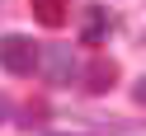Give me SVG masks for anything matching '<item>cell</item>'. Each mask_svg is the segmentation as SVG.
<instances>
[{
    "label": "cell",
    "instance_id": "1",
    "mask_svg": "<svg viewBox=\"0 0 146 136\" xmlns=\"http://www.w3.org/2000/svg\"><path fill=\"white\" fill-rule=\"evenodd\" d=\"M0 66L10 75H33L38 70V42L24 33H5L0 38Z\"/></svg>",
    "mask_w": 146,
    "mask_h": 136
},
{
    "label": "cell",
    "instance_id": "2",
    "mask_svg": "<svg viewBox=\"0 0 146 136\" xmlns=\"http://www.w3.org/2000/svg\"><path fill=\"white\" fill-rule=\"evenodd\" d=\"M38 70L52 80V85H71V80H80V61L71 47H42L38 52Z\"/></svg>",
    "mask_w": 146,
    "mask_h": 136
},
{
    "label": "cell",
    "instance_id": "3",
    "mask_svg": "<svg viewBox=\"0 0 146 136\" xmlns=\"http://www.w3.org/2000/svg\"><path fill=\"white\" fill-rule=\"evenodd\" d=\"M80 80H85L90 94H108L113 80H118V61H113V57H94L85 70H80Z\"/></svg>",
    "mask_w": 146,
    "mask_h": 136
},
{
    "label": "cell",
    "instance_id": "4",
    "mask_svg": "<svg viewBox=\"0 0 146 136\" xmlns=\"http://www.w3.org/2000/svg\"><path fill=\"white\" fill-rule=\"evenodd\" d=\"M33 14H38V24H47V28H61L66 24V10H71V0H29Z\"/></svg>",
    "mask_w": 146,
    "mask_h": 136
},
{
    "label": "cell",
    "instance_id": "5",
    "mask_svg": "<svg viewBox=\"0 0 146 136\" xmlns=\"http://www.w3.org/2000/svg\"><path fill=\"white\" fill-rule=\"evenodd\" d=\"M108 24H113V19H108L104 5H85V28H80V38H85V42H99L108 33Z\"/></svg>",
    "mask_w": 146,
    "mask_h": 136
},
{
    "label": "cell",
    "instance_id": "6",
    "mask_svg": "<svg viewBox=\"0 0 146 136\" xmlns=\"http://www.w3.org/2000/svg\"><path fill=\"white\" fill-rule=\"evenodd\" d=\"M132 94H137V103H146V75L137 80V89H132Z\"/></svg>",
    "mask_w": 146,
    "mask_h": 136
},
{
    "label": "cell",
    "instance_id": "7",
    "mask_svg": "<svg viewBox=\"0 0 146 136\" xmlns=\"http://www.w3.org/2000/svg\"><path fill=\"white\" fill-rule=\"evenodd\" d=\"M5 113H10V108H5V99H0V122H5Z\"/></svg>",
    "mask_w": 146,
    "mask_h": 136
},
{
    "label": "cell",
    "instance_id": "8",
    "mask_svg": "<svg viewBox=\"0 0 146 136\" xmlns=\"http://www.w3.org/2000/svg\"><path fill=\"white\" fill-rule=\"evenodd\" d=\"M47 136H76V131H47Z\"/></svg>",
    "mask_w": 146,
    "mask_h": 136
}]
</instances>
